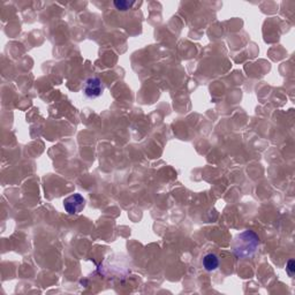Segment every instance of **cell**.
Masks as SVG:
<instances>
[{
	"instance_id": "6da1fadb",
	"label": "cell",
	"mask_w": 295,
	"mask_h": 295,
	"mask_svg": "<svg viewBox=\"0 0 295 295\" xmlns=\"http://www.w3.org/2000/svg\"><path fill=\"white\" fill-rule=\"evenodd\" d=\"M260 246V238L252 230H246L234 238L232 249L238 260H247L256 254Z\"/></svg>"
},
{
	"instance_id": "7a4b0ae2",
	"label": "cell",
	"mask_w": 295,
	"mask_h": 295,
	"mask_svg": "<svg viewBox=\"0 0 295 295\" xmlns=\"http://www.w3.org/2000/svg\"><path fill=\"white\" fill-rule=\"evenodd\" d=\"M82 92L88 100H96L104 92V84L98 76L88 78L83 83Z\"/></svg>"
},
{
	"instance_id": "3957f363",
	"label": "cell",
	"mask_w": 295,
	"mask_h": 295,
	"mask_svg": "<svg viewBox=\"0 0 295 295\" xmlns=\"http://www.w3.org/2000/svg\"><path fill=\"white\" fill-rule=\"evenodd\" d=\"M86 206V200L81 194H73L64 200V208L70 216L78 214Z\"/></svg>"
},
{
	"instance_id": "277c9868",
	"label": "cell",
	"mask_w": 295,
	"mask_h": 295,
	"mask_svg": "<svg viewBox=\"0 0 295 295\" xmlns=\"http://www.w3.org/2000/svg\"><path fill=\"white\" fill-rule=\"evenodd\" d=\"M202 264H203V268H206V271L212 272L219 268L220 260H219V257L216 254H214V252H209V254H206L203 257Z\"/></svg>"
},
{
	"instance_id": "5b68a950",
	"label": "cell",
	"mask_w": 295,
	"mask_h": 295,
	"mask_svg": "<svg viewBox=\"0 0 295 295\" xmlns=\"http://www.w3.org/2000/svg\"><path fill=\"white\" fill-rule=\"evenodd\" d=\"M134 4V2H127V0H116V2H113V5H114L116 8L118 10H121V12L128 10Z\"/></svg>"
},
{
	"instance_id": "8992f818",
	"label": "cell",
	"mask_w": 295,
	"mask_h": 295,
	"mask_svg": "<svg viewBox=\"0 0 295 295\" xmlns=\"http://www.w3.org/2000/svg\"><path fill=\"white\" fill-rule=\"evenodd\" d=\"M294 270H295L294 260H290L288 263H287V266H286V271H287V274H288L290 277H293L294 276Z\"/></svg>"
}]
</instances>
